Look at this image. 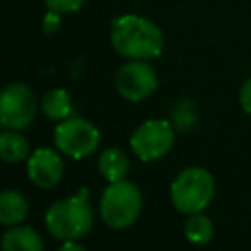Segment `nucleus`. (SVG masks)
I'll return each mask as SVG.
<instances>
[{"mask_svg": "<svg viewBox=\"0 0 251 251\" xmlns=\"http://www.w3.org/2000/svg\"><path fill=\"white\" fill-rule=\"evenodd\" d=\"M59 27H61L59 12L49 10V14H45V18H43V31H47V33H55V31H59Z\"/></svg>", "mask_w": 251, "mask_h": 251, "instance_id": "nucleus-18", "label": "nucleus"}, {"mask_svg": "<svg viewBox=\"0 0 251 251\" xmlns=\"http://www.w3.org/2000/svg\"><path fill=\"white\" fill-rule=\"evenodd\" d=\"M184 233H186V239L188 241H192L196 245H204V243H208L212 239L214 226H212V222L204 214L196 212V214H190V218L186 220Z\"/></svg>", "mask_w": 251, "mask_h": 251, "instance_id": "nucleus-15", "label": "nucleus"}, {"mask_svg": "<svg viewBox=\"0 0 251 251\" xmlns=\"http://www.w3.org/2000/svg\"><path fill=\"white\" fill-rule=\"evenodd\" d=\"M127 157L122 149L118 147H110L106 149L100 159H98V171L102 173V176L108 180V182H116V180H124L126 178V173H127Z\"/></svg>", "mask_w": 251, "mask_h": 251, "instance_id": "nucleus-12", "label": "nucleus"}, {"mask_svg": "<svg viewBox=\"0 0 251 251\" xmlns=\"http://www.w3.org/2000/svg\"><path fill=\"white\" fill-rule=\"evenodd\" d=\"M41 110L51 120H67L73 112V104H71L67 90H63V88L49 90L41 100Z\"/></svg>", "mask_w": 251, "mask_h": 251, "instance_id": "nucleus-14", "label": "nucleus"}, {"mask_svg": "<svg viewBox=\"0 0 251 251\" xmlns=\"http://www.w3.org/2000/svg\"><path fill=\"white\" fill-rule=\"evenodd\" d=\"M0 153L2 159L8 163H20L27 157L29 145L24 135L18 133V129H6L0 133Z\"/></svg>", "mask_w": 251, "mask_h": 251, "instance_id": "nucleus-13", "label": "nucleus"}, {"mask_svg": "<svg viewBox=\"0 0 251 251\" xmlns=\"http://www.w3.org/2000/svg\"><path fill=\"white\" fill-rule=\"evenodd\" d=\"M239 102H241V108L251 114V78H247L239 90Z\"/></svg>", "mask_w": 251, "mask_h": 251, "instance_id": "nucleus-19", "label": "nucleus"}, {"mask_svg": "<svg viewBox=\"0 0 251 251\" xmlns=\"http://www.w3.org/2000/svg\"><path fill=\"white\" fill-rule=\"evenodd\" d=\"M35 116V98L22 82L8 84L0 98V122L10 129H24Z\"/></svg>", "mask_w": 251, "mask_h": 251, "instance_id": "nucleus-7", "label": "nucleus"}, {"mask_svg": "<svg viewBox=\"0 0 251 251\" xmlns=\"http://www.w3.org/2000/svg\"><path fill=\"white\" fill-rule=\"evenodd\" d=\"M214 196V178L202 167H188L171 184V198L178 212H202Z\"/></svg>", "mask_w": 251, "mask_h": 251, "instance_id": "nucleus-4", "label": "nucleus"}, {"mask_svg": "<svg viewBox=\"0 0 251 251\" xmlns=\"http://www.w3.org/2000/svg\"><path fill=\"white\" fill-rule=\"evenodd\" d=\"M110 39L114 49L129 59H153L163 51V33L147 18L126 14L112 22Z\"/></svg>", "mask_w": 251, "mask_h": 251, "instance_id": "nucleus-1", "label": "nucleus"}, {"mask_svg": "<svg viewBox=\"0 0 251 251\" xmlns=\"http://www.w3.org/2000/svg\"><path fill=\"white\" fill-rule=\"evenodd\" d=\"M2 247L6 251H41L43 241L37 235V231H33L31 227L20 226V227H12L10 231L4 233Z\"/></svg>", "mask_w": 251, "mask_h": 251, "instance_id": "nucleus-11", "label": "nucleus"}, {"mask_svg": "<svg viewBox=\"0 0 251 251\" xmlns=\"http://www.w3.org/2000/svg\"><path fill=\"white\" fill-rule=\"evenodd\" d=\"M175 141V127L167 120H147L141 124L131 139V151L141 159V161H155L165 157Z\"/></svg>", "mask_w": 251, "mask_h": 251, "instance_id": "nucleus-5", "label": "nucleus"}, {"mask_svg": "<svg viewBox=\"0 0 251 251\" xmlns=\"http://www.w3.org/2000/svg\"><path fill=\"white\" fill-rule=\"evenodd\" d=\"M116 88L124 98L131 102H139L157 88V75L151 65L143 63L141 59H133L131 63H126L118 71Z\"/></svg>", "mask_w": 251, "mask_h": 251, "instance_id": "nucleus-8", "label": "nucleus"}, {"mask_svg": "<svg viewBox=\"0 0 251 251\" xmlns=\"http://www.w3.org/2000/svg\"><path fill=\"white\" fill-rule=\"evenodd\" d=\"M98 143H100L98 129L82 118L63 120L55 129V145L59 147V151H63L73 159L88 157L90 153H94Z\"/></svg>", "mask_w": 251, "mask_h": 251, "instance_id": "nucleus-6", "label": "nucleus"}, {"mask_svg": "<svg viewBox=\"0 0 251 251\" xmlns=\"http://www.w3.org/2000/svg\"><path fill=\"white\" fill-rule=\"evenodd\" d=\"M171 124H173V127H176L180 131H186V129L194 127V124H196V108H194L192 100L180 98L173 106V110H171Z\"/></svg>", "mask_w": 251, "mask_h": 251, "instance_id": "nucleus-16", "label": "nucleus"}, {"mask_svg": "<svg viewBox=\"0 0 251 251\" xmlns=\"http://www.w3.org/2000/svg\"><path fill=\"white\" fill-rule=\"evenodd\" d=\"M63 159L47 147L33 151V155L27 159V176L39 188L55 186L63 176Z\"/></svg>", "mask_w": 251, "mask_h": 251, "instance_id": "nucleus-9", "label": "nucleus"}, {"mask_svg": "<svg viewBox=\"0 0 251 251\" xmlns=\"http://www.w3.org/2000/svg\"><path fill=\"white\" fill-rule=\"evenodd\" d=\"M29 212L27 200L16 192V190H4L0 194V224L4 226H16L22 220H25Z\"/></svg>", "mask_w": 251, "mask_h": 251, "instance_id": "nucleus-10", "label": "nucleus"}, {"mask_svg": "<svg viewBox=\"0 0 251 251\" xmlns=\"http://www.w3.org/2000/svg\"><path fill=\"white\" fill-rule=\"evenodd\" d=\"M82 4H84V0H45V6L53 12H59V14L76 12Z\"/></svg>", "mask_w": 251, "mask_h": 251, "instance_id": "nucleus-17", "label": "nucleus"}, {"mask_svg": "<svg viewBox=\"0 0 251 251\" xmlns=\"http://www.w3.org/2000/svg\"><path fill=\"white\" fill-rule=\"evenodd\" d=\"M69 249H75V251H82L84 247H82L80 243H75L73 239H67V241H63V245H61V251H69Z\"/></svg>", "mask_w": 251, "mask_h": 251, "instance_id": "nucleus-20", "label": "nucleus"}, {"mask_svg": "<svg viewBox=\"0 0 251 251\" xmlns=\"http://www.w3.org/2000/svg\"><path fill=\"white\" fill-rule=\"evenodd\" d=\"M141 212V192L129 180H116L100 198V216L106 226L124 229L131 226Z\"/></svg>", "mask_w": 251, "mask_h": 251, "instance_id": "nucleus-3", "label": "nucleus"}, {"mask_svg": "<svg viewBox=\"0 0 251 251\" xmlns=\"http://www.w3.org/2000/svg\"><path fill=\"white\" fill-rule=\"evenodd\" d=\"M45 226L53 237H59L63 241L86 235L92 227L88 188H80L75 196L55 202L45 214Z\"/></svg>", "mask_w": 251, "mask_h": 251, "instance_id": "nucleus-2", "label": "nucleus"}]
</instances>
